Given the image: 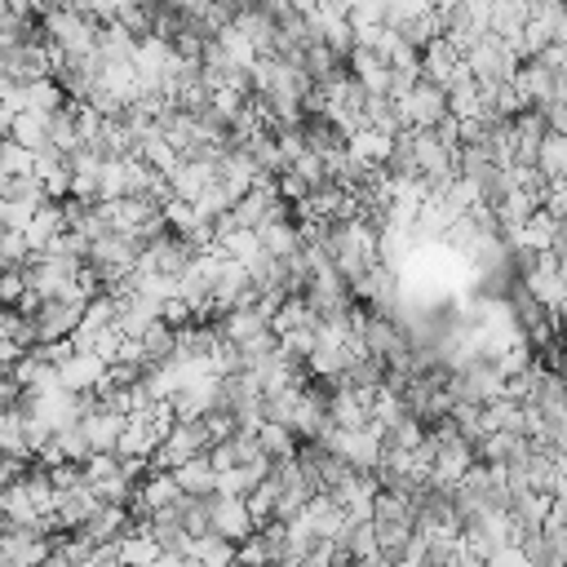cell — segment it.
<instances>
[{
	"label": "cell",
	"instance_id": "obj_1",
	"mask_svg": "<svg viewBox=\"0 0 567 567\" xmlns=\"http://www.w3.org/2000/svg\"><path fill=\"white\" fill-rule=\"evenodd\" d=\"M44 354L58 368L62 390H71V394H93L106 381V363L93 350H75L71 341H62V346H44Z\"/></svg>",
	"mask_w": 567,
	"mask_h": 567
},
{
	"label": "cell",
	"instance_id": "obj_2",
	"mask_svg": "<svg viewBox=\"0 0 567 567\" xmlns=\"http://www.w3.org/2000/svg\"><path fill=\"white\" fill-rule=\"evenodd\" d=\"M204 452H208V434H204V425H199V421H173L168 434L159 439L155 456H151V470L173 474L177 465H186V461H195V456H204Z\"/></svg>",
	"mask_w": 567,
	"mask_h": 567
},
{
	"label": "cell",
	"instance_id": "obj_3",
	"mask_svg": "<svg viewBox=\"0 0 567 567\" xmlns=\"http://www.w3.org/2000/svg\"><path fill=\"white\" fill-rule=\"evenodd\" d=\"M399 115H403V128L412 133H430L443 115H447V93L430 80H416L408 97H399Z\"/></svg>",
	"mask_w": 567,
	"mask_h": 567
},
{
	"label": "cell",
	"instance_id": "obj_4",
	"mask_svg": "<svg viewBox=\"0 0 567 567\" xmlns=\"http://www.w3.org/2000/svg\"><path fill=\"white\" fill-rule=\"evenodd\" d=\"M80 315H84V306H71V301H40L35 315L27 319L35 346H62V341H71V332L80 328Z\"/></svg>",
	"mask_w": 567,
	"mask_h": 567
},
{
	"label": "cell",
	"instance_id": "obj_5",
	"mask_svg": "<svg viewBox=\"0 0 567 567\" xmlns=\"http://www.w3.org/2000/svg\"><path fill=\"white\" fill-rule=\"evenodd\" d=\"M208 532L230 540V545H239V540H248L257 532V523H252V514H248V505L239 496H208Z\"/></svg>",
	"mask_w": 567,
	"mask_h": 567
},
{
	"label": "cell",
	"instance_id": "obj_6",
	"mask_svg": "<svg viewBox=\"0 0 567 567\" xmlns=\"http://www.w3.org/2000/svg\"><path fill=\"white\" fill-rule=\"evenodd\" d=\"M434 443V439H430ZM478 456H474V443H465L461 434L456 439H447V443H434V470H430V487H443V492H452L461 478H465V470L474 465Z\"/></svg>",
	"mask_w": 567,
	"mask_h": 567
},
{
	"label": "cell",
	"instance_id": "obj_7",
	"mask_svg": "<svg viewBox=\"0 0 567 567\" xmlns=\"http://www.w3.org/2000/svg\"><path fill=\"white\" fill-rule=\"evenodd\" d=\"M53 554V540L40 532H22V527H0V558L13 567H40Z\"/></svg>",
	"mask_w": 567,
	"mask_h": 567
},
{
	"label": "cell",
	"instance_id": "obj_8",
	"mask_svg": "<svg viewBox=\"0 0 567 567\" xmlns=\"http://www.w3.org/2000/svg\"><path fill=\"white\" fill-rule=\"evenodd\" d=\"M408 341H403V332H399V319L394 315H363V350L372 354V359H394L399 350H403Z\"/></svg>",
	"mask_w": 567,
	"mask_h": 567
},
{
	"label": "cell",
	"instance_id": "obj_9",
	"mask_svg": "<svg viewBox=\"0 0 567 567\" xmlns=\"http://www.w3.org/2000/svg\"><path fill=\"white\" fill-rule=\"evenodd\" d=\"M80 430H84V439H89V452H93V456H115V447H120V430H124V416L102 412V408L93 403V408L84 412Z\"/></svg>",
	"mask_w": 567,
	"mask_h": 567
},
{
	"label": "cell",
	"instance_id": "obj_10",
	"mask_svg": "<svg viewBox=\"0 0 567 567\" xmlns=\"http://www.w3.org/2000/svg\"><path fill=\"white\" fill-rule=\"evenodd\" d=\"M128 527H133V518H128L124 505H97V514L80 527V536H84L93 549H111Z\"/></svg>",
	"mask_w": 567,
	"mask_h": 567
},
{
	"label": "cell",
	"instance_id": "obj_11",
	"mask_svg": "<svg viewBox=\"0 0 567 567\" xmlns=\"http://www.w3.org/2000/svg\"><path fill=\"white\" fill-rule=\"evenodd\" d=\"M474 456L483 461V465H518V461H527L532 456V439H523V434H483L478 443H474Z\"/></svg>",
	"mask_w": 567,
	"mask_h": 567
},
{
	"label": "cell",
	"instance_id": "obj_12",
	"mask_svg": "<svg viewBox=\"0 0 567 567\" xmlns=\"http://www.w3.org/2000/svg\"><path fill=\"white\" fill-rule=\"evenodd\" d=\"M62 230H66V213H62V204H44V208L31 213V221H27V230H22V244H27L31 257H40Z\"/></svg>",
	"mask_w": 567,
	"mask_h": 567
},
{
	"label": "cell",
	"instance_id": "obj_13",
	"mask_svg": "<svg viewBox=\"0 0 567 567\" xmlns=\"http://www.w3.org/2000/svg\"><path fill=\"white\" fill-rule=\"evenodd\" d=\"M514 93L523 97V106H549L554 102V75L540 66V62H518V71H514Z\"/></svg>",
	"mask_w": 567,
	"mask_h": 567
},
{
	"label": "cell",
	"instance_id": "obj_14",
	"mask_svg": "<svg viewBox=\"0 0 567 567\" xmlns=\"http://www.w3.org/2000/svg\"><path fill=\"white\" fill-rule=\"evenodd\" d=\"M208 186H213V164H204V159H182L168 173V195L182 199V204H195Z\"/></svg>",
	"mask_w": 567,
	"mask_h": 567
},
{
	"label": "cell",
	"instance_id": "obj_15",
	"mask_svg": "<svg viewBox=\"0 0 567 567\" xmlns=\"http://www.w3.org/2000/svg\"><path fill=\"white\" fill-rule=\"evenodd\" d=\"M66 168H71V199H80V204H97V177H102V155L97 151H75L71 159H66Z\"/></svg>",
	"mask_w": 567,
	"mask_h": 567
},
{
	"label": "cell",
	"instance_id": "obj_16",
	"mask_svg": "<svg viewBox=\"0 0 567 567\" xmlns=\"http://www.w3.org/2000/svg\"><path fill=\"white\" fill-rule=\"evenodd\" d=\"M257 244H261V252H266V257H275V261L297 257V252H301L297 221H288V217H270L266 226H257Z\"/></svg>",
	"mask_w": 567,
	"mask_h": 567
},
{
	"label": "cell",
	"instance_id": "obj_17",
	"mask_svg": "<svg viewBox=\"0 0 567 567\" xmlns=\"http://www.w3.org/2000/svg\"><path fill=\"white\" fill-rule=\"evenodd\" d=\"M217 332H221V341H226V346H244V341H252V337L270 332V319H266V315H257L252 306H248V310H226V315L217 319Z\"/></svg>",
	"mask_w": 567,
	"mask_h": 567
},
{
	"label": "cell",
	"instance_id": "obj_18",
	"mask_svg": "<svg viewBox=\"0 0 567 567\" xmlns=\"http://www.w3.org/2000/svg\"><path fill=\"white\" fill-rule=\"evenodd\" d=\"M111 554H115V563H120V567H151V563L159 558V545L151 540V532H146V527H128V532L111 545Z\"/></svg>",
	"mask_w": 567,
	"mask_h": 567
},
{
	"label": "cell",
	"instance_id": "obj_19",
	"mask_svg": "<svg viewBox=\"0 0 567 567\" xmlns=\"http://www.w3.org/2000/svg\"><path fill=\"white\" fill-rule=\"evenodd\" d=\"M390 151H394V137H381L372 128H359L354 137H346V155L354 164H363V168H385Z\"/></svg>",
	"mask_w": 567,
	"mask_h": 567
},
{
	"label": "cell",
	"instance_id": "obj_20",
	"mask_svg": "<svg viewBox=\"0 0 567 567\" xmlns=\"http://www.w3.org/2000/svg\"><path fill=\"white\" fill-rule=\"evenodd\" d=\"M173 478H177V492H182V496H195V501H208V496L217 492V474H213L208 456H195V461L177 465Z\"/></svg>",
	"mask_w": 567,
	"mask_h": 567
},
{
	"label": "cell",
	"instance_id": "obj_21",
	"mask_svg": "<svg viewBox=\"0 0 567 567\" xmlns=\"http://www.w3.org/2000/svg\"><path fill=\"white\" fill-rule=\"evenodd\" d=\"M186 558L195 567H235V545L221 540V536H213V532H204V536H190Z\"/></svg>",
	"mask_w": 567,
	"mask_h": 567
},
{
	"label": "cell",
	"instance_id": "obj_22",
	"mask_svg": "<svg viewBox=\"0 0 567 567\" xmlns=\"http://www.w3.org/2000/svg\"><path fill=\"white\" fill-rule=\"evenodd\" d=\"M509 518L518 523V532H540L549 518V492H523L509 501Z\"/></svg>",
	"mask_w": 567,
	"mask_h": 567
},
{
	"label": "cell",
	"instance_id": "obj_23",
	"mask_svg": "<svg viewBox=\"0 0 567 567\" xmlns=\"http://www.w3.org/2000/svg\"><path fill=\"white\" fill-rule=\"evenodd\" d=\"M536 173H540L545 182H567V137H558V133H545V137H540Z\"/></svg>",
	"mask_w": 567,
	"mask_h": 567
},
{
	"label": "cell",
	"instance_id": "obj_24",
	"mask_svg": "<svg viewBox=\"0 0 567 567\" xmlns=\"http://www.w3.org/2000/svg\"><path fill=\"white\" fill-rule=\"evenodd\" d=\"M9 142H18L22 151H49V120L44 115H31V111H22V115H13V128H9Z\"/></svg>",
	"mask_w": 567,
	"mask_h": 567
},
{
	"label": "cell",
	"instance_id": "obj_25",
	"mask_svg": "<svg viewBox=\"0 0 567 567\" xmlns=\"http://www.w3.org/2000/svg\"><path fill=\"white\" fill-rule=\"evenodd\" d=\"M257 447H261L266 461H292V456H297V439H292V430L279 425V421H261Z\"/></svg>",
	"mask_w": 567,
	"mask_h": 567
},
{
	"label": "cell",
	"instance_id": "obj_26",
	"mask_svg": "<svg viewBox=\"0 0 567 567\" xmlns=\"http://www.w3.org/2000/svg\"><path fill=\"white\" fill-rule=\"evenodd\" d=\"M540 213H545L549 221H563V217H567V182H549V186H545Z\"/></svg>",
	"mask_w": 567,
	"mask_h": 567
},
{
	"label": "cell",
	"instance_id": "obj_27",
	"mask_svg": "<svg viewBox=\"0 0 567 567\" xmlns=\"http://www.w3.org/2000/svg\"><path fill=\"white\" fill-rule=\"evenodd\" d=\"M483 567H532V563L523 558V549H518V545H505V549H496Z\"/></svg>",
	"mask_w": 567,
	"mask_h": 567
},
{
	"label": "cell",
	"instance_id": "obj_28",
	"mask_svg": "<svg viewBox=\"0 0 567 567\" xmlns=\"http://www.w3.org/2000/svg\"><path fill=\"white\" fill-rule=\"evenodd\" d=\"M9 128H13V111L0 106V142H9Z\"/></svg>",
	"mask_w": 567,
	"mask_h": 567
},
{
	"label": "cell",
	"instance_id": "obj_29",
	"mask_svg": "<svg viewBox=\"0 0 567 567\" xmlns=\"http://www.w3.org/2000/svg\"><path fill=\"white\" fill-rule=\"evenodd\" d=\"M40 567H66V558H58V554H49V558H44Z\"/></svg>",
	"mask_w": 567,
	"mask_h": 567
}]
</instances>
